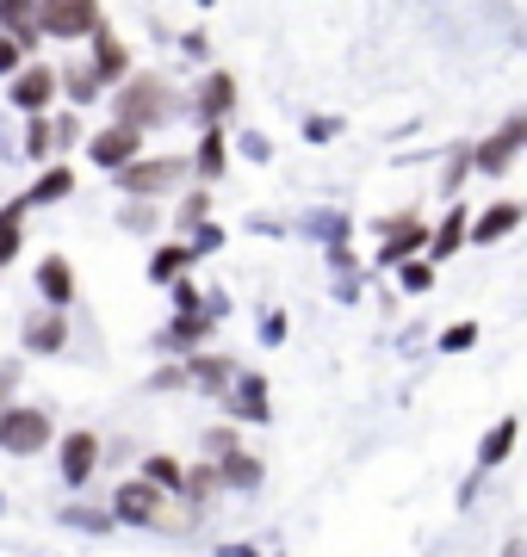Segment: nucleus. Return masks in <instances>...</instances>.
Here are the masks:
<instances>
[{"label": "nucleus", "mask_w": 527, "mask_h": 557, "mask_svg": "<svg viewBox=\"0 0 527 557\" xmlns=\"http://www.w3.org/2000/svg\"><path fill=\"white\" fill-rule=\"evenodd\" d=\"M106 119L119 124H137V131H162V124L174 119H193V106H186V94H174L162 75H124L119 87H112V100H106Z\"/></svg>", "instance_id": "obj_1"}, {"label": "nucleus", "mask_w": 527, "mask_h": 557, "mask_svg": "<svg viewBox=\"0 0 527 557\" xmlns=\"http://www.w3.org/2000/svg\"><path fill=\"white\" fill-rule=\"evenodd\" d=\"M57 446V416L44 403H7L0 409V453L13 458H38Z\"/></svg>", "instance_id": "obj_2"}, {"label": "nucleus", "mask_w": 527, "mask_h": 557, "mask_svg": "<svg viewBox=\"0 0 527 557\" xmlns=\"http://www.w3.org/2000/svg\"><path fill=\"white\" fill-rule=\"evenodd\" d=\"M186 174H193V156H137L131 168L112 174V186L124 199H168Z\"/></svg>", "instance_id": "obj_3"}, {"label": "nucleus", "mask_w": 527, "mask_h": 557, "mask_svg": "<svg viewBox=\"0 0 527 557\" xmlns=\"http://www.w3.org/2000/svg\"><path fill=\"white\" fill-rule=\"evenodd\" d=\"M168 490L149 478H131L119 483V496H112V520H124V527H186V515H174L168 508Z\"/></svg>", "instance_id": "obj_4"}, {"label": "nucleus", "mask_w": 527, "mask_h": 557, "mask_svg": "<svg viewBox=\"0 0 527 557\" xmlns=\"http://www.w3.org/2000/svg\"><path fill=\"white\" fill-rule=\"evenodd\" d=\"M106 25L100 0H38V32L50 44H87Z\"/></svg>", "instance_id": "obj_5"}, {"label": "nucleus", "mask_w": 527, "mask_h": 557, "mask_svg": "<svg viewBox=\"0 0 527 557\" xmlns=\"http://www.w3.org/2000/svg\"><path fill=\"white\" fill-rule=\"evenodd\" d=\"M62 100V81H57V62L32 57L20 75H7V106L20 112V119H38V112H57Z\"/></svg>", "instance_id": "obj_6"}, {"label": "nucleus", "mask_w": 527, "mask_h": 557, "mask_svg": "<svg viewBox=\"0 0 527 557\" xmlns=\"http://www.w3.org/2000/svg\"><path fill=\"white\" fill-rule=\"evenodd\" d=\"M87 161L100 168V174H119V168H131L137 156H149V131H137V124H119L106 119L100 131H87Z\"/></svg>", "instance_id": "obj_7"}, {"label": "nucleus", "mask_w": 527, "mask_h": 557, "mask_svg": "<svg viewBox=\"0 0 527 557\" xmlns=\"http://www.w3.org/2000/svg\"><path fill=\"white\" fill-rule=\"evenodd\" d=\"M57 471H62V490H87V483L100 478V458H106V446H100V434L94 428H69V434H57Z\"/></svg>", "instance_id": "obj_8"}, {"label": "nucleus", "mask_w": 527, "mask_h": 557, "mask_svg": "<svg viewBox=\"0 0 527 557\" xmlns=\"http://www.w3.org/2000/svg\"><path fill=\"white\" fill-rule=\"evenodd\" d=\"M186 106H193V124H230L236 106H243V81L230 75V69H205L199 87L186 94Z\"/></svg>", "instance_id": "obj_9"}, {"label": "nucleus", "mask_w": 527, "mask_h": 557, "mask_svg": "<svg viewBox=\"0 0 527 557\" xmlns=\"http://www.w3.org/2000/svg\"><path fill=\"white\" fill-rule=\"evenodd\" d=\"M409 255H428V223L416 218V211H397V218H379V255H372V267H385V273H397Z\"/></svg>", "instance_id": "obj_10"}, {"label": "nucleus", "mask_w": 527, "mask_h": 557, "mask_svg": "<svg viewBox=\"0 0 527 557\" xmlns=\"http://www.w3.org/2000/svg\"><path fill=\"white\" fill-rule=\"evenodd\" d=\"M515 156H527V112H515V119H508L503 131H490L485 143H471V168L485 180H503L508 168H515Z\"/></svg>", "instance_id": "obj_11"}, {"label": "nucleus", "mask_w": 527, "mask_h": 557, "mask_svg": "<svg viewBox=\"0 0 527 557\" xmlns=\"http://www.w3.org/2000/svg\"><path fill=\"white\" fill-rule=\"evenodd\" d=\"M87 62H94V75H100L106 94H112L124 75H137V50H131V44H124L112 25H100V32L87 38Z\"/></svg>", "instance_id": "obj_12"}, {"label": "nucleus", "mask_w": 527, "mask_h": 557, "mask_svg": "<svg viewBox=\"0 0 527 557\" xmlns=\"http://www.w3.org/2000/svg\"><path fill=\"white\" fill-rule=\"evenodd\" d=\"M218 403H223L230 421H248V428H267V421H273V397H267L261 372H236V384H230Z\"/></svg>", "instance_id": "obj_13"}, {"label": "nucleus", "mask_w": 527, "mask_h": 557, "mask_svg": "<svg viewBox=\"0 0 527 557\" xmlns=\"http://www.w3.org/2000/svg\"><path fill=\"white\" fill-rule=\"evenodd\" d=\"M20 347L32 359L62 354V347H69V310H50V304H44V310H32V317L20 322Z\"/></svg>", "instance_id": "obj_14"}, {"label": "nucleus", "mask_w": 527, "mask_h": 557, "mask_svg": "<svg viewBox=\"0 0 527 557\" xmlns=\"http://www.w3.org/2000/svg\"><path fill=\"white\" fill-rule=\"evenodd\" d=\"M211 329H218V317L211 310H174V322H168L162 335H156V354H199L205 341H211Z\"/></svg>", "instance_id": "obj_15"}, {"label": "nucleus", "mask_w": 527, "mask_h": 557, "mask_svg": "<svg viewBox=\"0 0 527 557\" xmlns=\"http://www.w3.org/2000/svg\"><path fill=\"white\" fill-rule=\"evenodd\" d=\"M236 372H243V366H236L230 354H211V347L186 354V379H193V391H199V397H223V391L236 384Z\"/></svg>", "instance_id": "obj_16"}, {"label": "nucleus", "mask_w": 527, "mask_h": 557, "mask_svg": "<svg viewBox=\"0 0 527 557\" xmlns=\"http://www.w3.org/2000/svg\"><path fill=\"white\" fill-rule=\"evenodd\" d=\"M38 298L50 310H69V304L82 298V285H75V260L69 255H44L38 260Z\"/></svg>", "instance_id": "obj_17"}, {"label": "nucleus", "mask_w": 527, "mask_h": 557, "mask_svg": "<svg viewBox=\"0 0 527 557\" xmlns=\"http://www.w3.org/2000/svg\"><path fill=\"white\" fill-rule=\"evenodd\" d=\"M522 218H527V205H522V199H497V205H485V211L471 218V248H490V242L515 236V230H522Z\"/></svg>", "instance_id": "obj_18"}, {"label": "nucleus", "mask_w": 527, "mask_h": 557, "mask_svg": "<svg viewBox=\"0 0 527 557\" xmlns=\"http://www.w3.org/2000/svg\"><path fill=\"white\" fill-rule=\"evenodd\" d=\"M230 131L223 124H199V149H193V174H199V186H211V180L230 174Z\"/></svg>", "instance_id": "obj_19"}, {"label": "nucleus", "mask_w": 527, "mask_h": 557, "mask_svg": "<svg viewBox=\"0 0 527 557\" xmlns=\"http://www.w3.org/2000/svg\"><path fill=\"white\" fill-rule=\"evenodd\" d=\"M211 465H218V483L223 490H230V496H255V490H261V458L248 453V446H230V453L223 458H211Z\"/></svg>", "instance_id": "obj_20"}, {"label": "nucleus", "mask_w": 527, "mask_h": 557, "mask_svg": "<svg viewBox=\"0 0 527 557\" xmlns=\"http://www.w3.org/2000/svg\"><path fill=\"white\" fill-rule=\"evenodd\" d=\"M57 81H62V100L75 106V112H87V106H100L106 100V87L100 75H94V62H57Z\"/></svg>", "instance_id": "obj_21"}, {"label": "nucleus", "mask_w": 527, "mask_h": 557, "mask_svg": "<svg viewBox=\"0 0 527 557\" xmlns=\"http://www.w3.org/2000/svg\"><path fill=\"white\" fill-rule=\"evenodd\" d=\"M459 248H471V218H466V205H453L434 230H428V260H453Z\"/></svg>", "instance_id": "obj_22"}, {"label": "nucleus", "mask_w": 527, "mask_h": 557, "mask_svg": "<svg viewBox=\"0 0 527 557\" xmlns=\"http://www.w3.org/2000/svg\"><path fill=\"white\" fill-rule=\"evenodd\" d=\"M199 267V255H193V242L186 236H174V242H162L156 255H149V285H174V278H186Z\"/></svg>", "instance_id": "obj_23"}, {"label": "nucleus", "mask_w": 527, "mask_h": 557, "mask_svg": "<svg viewBox=\"0 0 527 557\" xmlns=\"http://www.w3.org/2000/svg\"><path fill=\"white\" fill-rule=\"evenodd\" d=\"M62 199H75V168L69 161H44V174L25 186V205L38 211V205H62Z\"/></svg>", "instance_id": "obj_24"}, {"label": "nucleus", "mask_w": 527, "mask_h": 557, "mask_svg": "<svg viewBox=\"0 0 527 557\" xmlns=\"http://www.w3.org/2000/svg\"><path fill=\"white\" fill-rule=\"evenodd\" d=\"M25 218H32L25 193L0 205V267H13V260H20V248H25Z\"/></svg>", "instance_id": "obj_25"}, {"label": "nucleus", "mask_w": 527, "mask_h": 557, "mask_svg": "<svg viewBox=\"0 0 527 557\" xmlns=\"http://www.w3.org/2000/svg\"><path fill=\"white\" fill-rule=\"evenodd\" d=\"M0 32H13L25 50H38L44 32H38V0H0Z\"/></svg>", "instance_id": "obj_26"}, {"label": "nucleus", "mask_w": 527, "mask_h": 557, "mask_svg": "<svg viewBox=\"0 0 527 557\" xmlns=\"http://www.w3.org/2000/svg\"><path fill=\"white\" fill-rule=\"evenodd\" d=\"M515 440H522V416H503L485 440H478V471H497V465L515 453Z\"/></svg>", "instance_id": "obj_27"}, {"label": "nucleus", "mask_w": 527, "mask_h": 557, "mask_svg": "<svg viewBox=\"0 0 527 557\" xmlns=\"http://www.w3.org/2000/svg\"><path fill=\"white\" fill-rule=\"evenodd\" d=\"M20 156L25 161H57V137H50V112H38V119H25V137H20Z\"/></svg>", "instance_id": "obj_28"}, {"label": "nucleus", "mask_w": 527, "mask_h": 557, "mask_svg": "<svg viewBox=\"0 0 527 557\" xmlns=\"http://www.w3.org/2000/svg\"><path fill=\"white\" fill-rule=\"evenodd\" d=\"M199 223H211V193H205V186H193V193L174 205V236H193Z\"/></svg>", "instance_id": "obj_29"}, {"label": "nucleus", "mask_w": 527, "mask_h": 557, "mask_svg": "<svg viewBox=\"0 0 527 557\" xmlns=\"http://www.w3.org/2000/svg\"><path fill=\"white\" fill-rule=\"evenodd\" d=\"M298 230H305V236H317L329 248V242H347V230H354V223H347L342 211H310V218H298Z\"/></svg>", "instance_id": "obj_30"}, {"label": "nucleus", "mask_w": 527, "mask_h": 557, "mask_svg": "<svg viewBox=\"0 0 527 557\" xmlns=\"http://www.w3.org/2000/svg\"><path fill=\"white\" fill-rule=\"evenodd\" d=\"M143 478L162 483L168 496H181V490H186V471H181V465H174L168 453H149V458H143Z\"/></svg>", "instance_id": "obj_31"}, {"label": "nucleus", "mask_w": 527, "mask_h": 557, "mask_svg": "<svg viewBox=\"0 0 527 557\" xmlns=\"http://www.w3.org/2000/svg\"><path fill=\"white\" fill-rule=\"evenodd\" d=\"M50 137H57V161L75 149V143H87V131H82V112L69 106V112H50Z\"/></svg>", "instance_id": "obj_32"}, {"label": "nucleus", "mask_w": 527, "mask_h": 557, "mask_svg": "<svg viewBox=\"0 0 527 557\" xmlns=\"http://www.w3.org/2000/svg\"><path fill=\"white\" fill-rule=\"evenodd\" d=\"M466 174H478V168H471V143H453V149H446V168H441V193L446 199L459 193V180Z\"/></svg>", "instance_id": "obj_33"}, {"label": "nucleus", "mask_w": 527, "mask_h": 557, "mask_svg": "<svg viewBox=\"0 0 527 557\" xmlns=\"http://www.w3.org/2000/svg\"><path fill=\"white\" fill-rule=\"evenodd\" d=\"M428 285H434V260H422V255H409L404 267H397V292H409V298H422Z\"/></svg>", "instance_id": "obj_34"}, {"label": "nucleus", "mask_w": 527, "mask_h": 557, "mask_svg": "<svg viewBox=\"0 0 527 557\" xmlns=\"http://www.w3.org/2000/svg\"><path fill=\"white\" fill-rule=\"evenodd\" d=\"M230 149H236V156H248L255 168H267V161H273V143H267V131H236V137H230Z\"/></svg>", "instance_id": "obj_35"}, {"label": "nucleus", "mask_w": 527, "mask_h": 557, "mask_svg": "<svg viewBox=\"0 0 527 557\" xmlns=\"http://www.w3.org/2000/svg\"><path fill=\"white\" fill-rule=\"evenodd\" d=\"M119 223H124V230H137V236H149V230H156V205H149V199H124L119 205Z\"/></svg>", "instance_id": "obj_36"}, {"label": "nucleus", "mask_w": 527, "mask_h": 557, "mask_svg": "<svg viewBox=\"0 0 527 557\" xmlns=\"http://www.w3.org/2000/svg\"><path fill=\"white\" fill-rule=\"evenodd\" d=\"M25 62H32V50H25V44L13 38V32H0V81H7V75H20Z\"/></svg>", "instance_id": "obj_37"}, {"label": "nucleus", "mask_w": 527, "mask_h": 557, "mask_svg": "<svg viewBox=\"0 0 527 557\" xmlns=\"http://www.w3.org/2000/svg\"><path fill=\"white\" fill-rule=\"evenodd\" d=\"M441 347L446 354H471V347H478V322H453V329L441 335Z\"/></svg>", "instance_id": "obj_38"}, {"label": "nucleus", "mask_w": 527, "mask_h": 557, "mask_svg": "<svg viewBox=\"0 0 527 557\" xmlns=\"http://www.w3.org/2000/svg\"><path fill=\"white\" fill-rule=\"evenodd\" d=\"M186 242H193V255H218V248H223V223H199V230H193V236H186Z\"/></svg>", "instance_id": "obj_39"}, {"label": "nucleus", "mask_w": 527, "mask_h": 557, "mask_svg": "<svg viewBox=\"0 0 527 557\" xmlns=\"http://www.w3.org/2000/svg\"><path fill=\"white\" fill-rule=\"evenodd\" d=\"M342 131H347V124H342V119H329V112H317V119H305V137H310V143H335Z\"/></svg>", "instance_id": "obj_40"}, {"label": "nucleus", "mask_w": 527, "mask_h": 557, "mask_svg": "<svg viewBox=\"0 0 527 557\" xmlns=\"http://www.w3.org/2000/svg\"><path fill=\"white\" fill-rule=\"evenodd\" d=\"M199 446H205V458H223L230 446H243V434H236V428H211V434H205Z\"/></svg>", "instance_id": "obj_41"}, {"label": "nucleus", "mask_w": 527, "mask_h": 557, "mask_svg": "<svg viewBox=\"0 0 527 557\" xmlns=\"http://www.w3.org/2000/svg\"><path fill=\"white\" fill-rule=\"evenodd\" d=\"M69 520L87 527V533H106V527H112V508H69Z\"/></svg>", "instance_id": "obj_42"}, {"label": "nucleus", "mask_w": 527, "mask_h": 557, "mask_svg": "<svg viewBox=\"0 0 527 557\" xmlns=\"http://www.w3.org/2000/svg\"><path fill=\"white\" fill-rule=\"evenodd\" d=\"M174 310H205V298H199L193 278H174Z\"/></svg>", "instance_id": "obj_43"}, {"label": "nucleus", "mask_w": 527, "mask_h": 557, "mask_svg": "<svg viewBox=\"0 0 527 557\" xmlns=\"http://www.w3.org/2000/svg\"><path fill=\"white\" fill-rule=\"evenodd\" d=\"M261 341H267V347H280V341H285V310H267V317H261Z\"/></svg>", "instance_id": "obj_44"}, {"label": "nucleus", "mask_w": 527, "mask_h": 557, "mask_svg": "<svg viewBox=\"0 0 527 557\" xmlns=\"http://www.w3.org/2000/svg\"><path fill=\"white\" fill-rule=\"evenodd\" d=\"M181 57L205 62V57H211V38H205V32H186V38H181Z\"/></svg>", "instance_id": "obj_45"}, {"label": "nucleus", "mask_w": 527, "mask_h": 557, "mask_svg": "<svg viewBox=\"0 0 527 557\" xmlns=\"http://www.w3.org/2000/svg\"><path fill=\"white\" fill-rule=\"evenodd\" d=\"M181 384H193V379H186V366H168V372H156V391H181Z\"/></svg>", "instance_id": "obj_46"}, {"label": "nucleus", "mask_w": 527, "mask_h": 557, "mask_svg": "<svg viewBox=\"0 0 527 557\" xmlns=\"http://www.w3.org/2000/svg\"><path fill=\"white\" fill-rule=\"evenodd\" d=\"M218 557H261L255 545H218Z\"/></svg>", "instance_id": "obj_47"}, {"label": "nucleus", "mask_w": 527, "mask_h": 557, "mask_svg": "<svg viewBox=\"0 0 527 557\" xmlns=\"http://www.w3.org/2000/svg\"><path fill=\"white\" fill-rule=\"evenodd\" d=\"M7 391H13V372H0V409H7Z\"/></svg>", "instance_id": "obj_48"}, {"label": "nucleus", "mask_w": 527, "mask_h": 557, "mask_svg": "<svg viewBox=\"0 0 527 557\" xmlns=\"http://www.w3.org/2000/svg\"><path fill=\"white\" fill-rule=\"evenodd\" d=\"M503 557H527V539H515V545H508V552Z\"/></svg>", "instance_id": "obj_49"}, {"label": "nucleus", "mask_w": 527, "mask_h": 557, "mask_svg": "<svg viewBox=\"0 0 527 557\" xmlns=\"http://www.w3.org/2000/svg\"><path fill=\"white\" fill-rule=\"evenodd\" d=\"M0 156H20V149H13V143H7V131H0Z\"/></svg>", "instance_id": "obj_50"}, {"label": "nucleus", "mask_w": 527, "mask_h": 557, "mask_svg": "<svg viewBox=\"0 0 527 557\" xmlns=\"http://www.w3.org/2000/svg\"><path fill=\"white\" fill-rule=\"evenodd\" d=\"M193 7H211V0H193Z\"/></svg>", "instance_id": "obj_51"}]
</instances>
